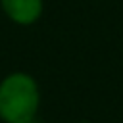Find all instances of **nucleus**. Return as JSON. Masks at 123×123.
<instances>
[{"label": "nucleus", "instance_id": "obj_1", "mask_svg": "<svg viewBox=\"0 0 123 123\" xmlns=\"http://www.w3.org/2000/svg\"><path fill=\"white\" fill-rule=\"evenodd\" d=\"M40 106V88L27 71H12L0 79V121L31 123Z\"/></svg>", "mask_w": 123, "mask_h": 123}, {"label": "nucleus", "instance_id": "obj_2", "mask_svg": "<svg viewBox=\"0 0 123 123\" xmlns=\"http://www.w3.org/2000/svg\"><path fill=\"white\" fill-rule=\"evenodd\" d=\"M2 13L19 27L35 25L44 12V0H0Z\"/></svg>", "mask_w": 123, "mask_h": 123}, {"label": "nucleus", "instance_id": "obj_3", "mask_svg": "<svg viewBox=\"0 0 123 123\" xmlns=\"http://www.w3.org/2000/svg\"><path fill=\"white\" fill-rule=\"evenodd\" d=\"M31 123H42V121H37V119H35V121H31Z\"/></svg>", "mask_w": 123, "mask_h": 123}, {"label": "nucleus", "instance_id": "obj_4", "mask_svg": "<svg viewBox=\"0 0 123 123\" xmlns=\"http://www.w3.org/2000/svg\"><path fill=\"white\" fill-rule=\"evenodd\" d=\"M83 123H88V121H83Z\"/></svg>", "mask_w": 123, "mask_h": 123}]
</instances>
